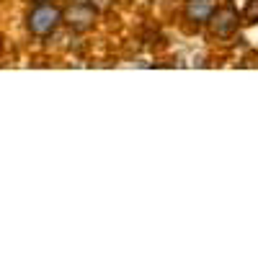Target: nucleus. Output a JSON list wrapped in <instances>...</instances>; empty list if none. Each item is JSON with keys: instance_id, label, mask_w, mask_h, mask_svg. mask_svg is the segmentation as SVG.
Wrapping results in <instances>:
<instances>
[{"instance_id": "f257e3e1", "label": "nucleus", "mask_w": 258, "mask_h": 258, "mask_svg": "<svg viewBox=\"0 0 258 258\" xmlns=\"http://www.w3.org/2000/svg\"><path fill=\"white\" fill-rule=\"evenodd\" d=\"M62 21V11L52 3H39L31 8L29 18H26V24H29V31L36 34V36H49L57 24Z\"/></svg>"}, {"instance_id": "f03ea898", "label": "nucleus", "mask_w": 258, "mask_h": 258, "mask_svg": "<svg viewBox=\"0 0 258 258\" xmlns=\"http://www.w3.org/2000/svg\"><path fill=\"white\" fill-rule=\"evenodd\" d=\"M238 11H235V6H222V8H217L212 13V18H209V26H212V34L214 36H220V39H227V36H232L235 34V29H238Z\"/></svg>"}, {"instance_id": "7ed1b4c3", "label": "nucleus", "mask_w": 258, "mask_h": 258, "mask_svg": "<svg viewBox=\"0 0 258 258\" xmlns=\"http://www.w3.org/2000/svg\"><path fill=\"white\" fill-rule=\"evenodd\" d=\"M64 21H68V26L75 29V31H85L93 26L96 21V8L91 3H85V0H75V3L64 11Z\"/></svg>"}, {"instance_id": "20e7f679", "label": "nucleus", "mask_w": 258, "mask_h": 258, "mask_svg": "<svg viewBox=\"0 0 258 258\" xmlns=\"http://www.w3.org/2000/svg\"><path fill=\"white\" fill-rule=\"evenodd\" d=\"M214 13V3L212 0H188L186 3V18L194 24H207Z\"/></svg>"}, {"instance_id": "39448f33", "label": "nucleus", "mask_w": 258, "mask_h": 258, "mask_svg": "<svg viewBox=\"0 0 258 258\" xmlns=\"http://www.w3.org/2000/svg\"><path fill=\"white\" fill-rule=\"evenodd\" d=\"M245 18L248 21H258V0H250L245 6Z\"/></svg>"}]
</instances>
